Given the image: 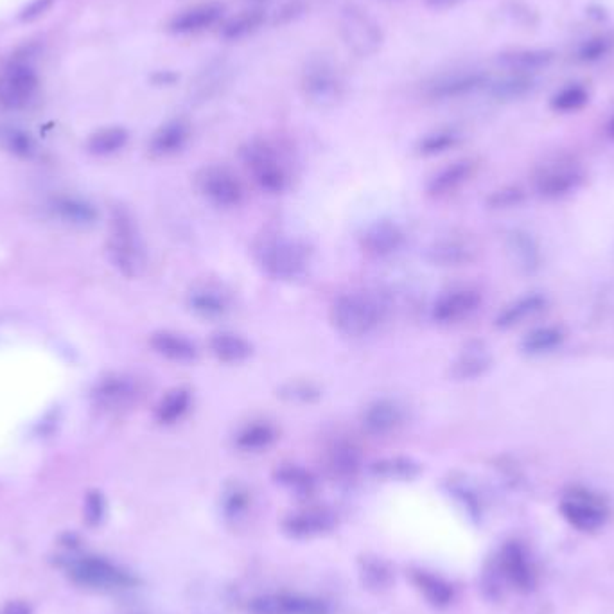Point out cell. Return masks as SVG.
<instances>
[{"mask_svg":"<svg viewBox=\"0 0 614 614\" xmlns=\"http://www.w3.org/2000/svg\"><path fill=\"white\" fill-rule=\"evenodd\" d=\"M254 259L273 281H299L311 266V248L295 237L266 234L254 245Z\"/></svg>","mask_w":614,"mask_h":614,"instance_id":"obj_1","label":"cell"},{"mask_svg":"<svg viewBox=\"0 0 614 614\" xmlns=\"http://www.w3.org/2000/svg\"><path fill=\"white\" fill-rule=\"evenodd\" d=\"M108 254L115 268L128 279H137L146 272L148 255L141 230L132 212L124 207H115L112 211Z\"/></svg>","mask_w":614,"mask_h":614,"instance_id":"obj_2","label":"cell"},{"mask_svg":"<svg viewBox=\"0 0 614 614\" xmlns=\"http://www.w3.org/2000/svg\"><path fill=\"white\" fill-rule=\"evenodd\" d=\"M329 316L338 333L349 338H361L374 333L383 324L386 307L372 293L349 291L334 300Z\"/></svg>","mask_w":614,"mask_h":614,"instance_id":"obj_3","label":"cell"},{"mask_svg":"<svg viewBox=\"0 0 614 614\" xmlns=\"http://www.w3.org/2000/svg\"><path fill=\"white\" fill-rule=\"evenodd\" d=\"M241 160L263 193L282 194L290 189V169L270 142L259 139L246 142L241 148Z\"/></svg>","mask_w":614,"mask_h":614,"instance_id":"obj_4","label":"cell"},{"mask_svg":"<svg viewBox=\"0 0 614 614\" xmlns=\"http://www.w3.org/2000/svg\"><path fill=\"white\" fill-rule=\"evenodd\" d=\"M338 33L345 47L358 58H372L383 45V31L369 11L349 4L338 18Z\"/></svg>","mask_w":614,"mask_h":614,"instance_id":"obj_5","label":"cell"},{"mask_svg":"<svg viewBox=\"0 0 614 614\" xmlns=\"http://www.w3.org/2000/svg\"><path fill=\"white\" fill-rule=\"evenodd\" d=\"M561 514L580 532H597L606 525L609 505L602 494L575 485L562 496Z\"/></svg>","mask_w":614,"mask_h":614,"instance_id":"obj_6","label":"cell"},{"mask_svg":"<svg viewBox=\"0 0 614 614\" xmlns=\"http://www.w3.org/2000/svg\"><path fill=\"white\" fill-rule=\"evenodd\" d=\"M67 571L69 577L83 588L126 589L135 584V579L128 571L96 555L72 557L67 562Z\"/></svg>","mask_w":614,"mask_h":614,"instance_id":"obj_7","label":"cell"},{"mask_svg":"<svg viewBox=\"0 0 614 614\" xmlns=\"http://www.w3.org/2000/svg\"><path fill=\"white\" fill-rule=\"evenodd\" d=\"M196 191L218 209H234L245 200V189L229 167L205 166L194 176Z\"/></svg>","mask_w":614,"mask_h":614,"instance_id":"obj_8","label":"cell"},{"mask_svg":"<svg viewBox=\"0 0 614 614\" xmlns=\"http://www.w3.org/2000/svg\"><path fill=\"white\" fill-rule=\"evenodd\" d=\"M302 92L307 103L327 110L342 101L345 96V85L338 72L325 62H313L307 67L302 78Z\"/></svg>","mask_w":614,"mask_h":614,"instance_id":"obj_9","label":"cell"},{"mask_svg":"<svg viewBox=\"0 0 614 614\" xmlns=\"http://www.w3.org/2000/svg\"><path fill=\"white\" fill-rule=\"evenodd\" d=\"M586 182L584 169L575 162H555L536 176V191L544 200H562L577 193Z\"/></svg>","mask_w":614,"mask_h":614,"instance_id":"obj_10","label":"cell"},{"mask_svg":"<svg viewBox=\"0 0 614 614\" xmlns=\"http://www.w3.org/2000/svg\"><path fill=\"white\" fill-rule=\"evenodd\" d=\"M406 406L397 399L381 397L372 403L361 413V428L372 437H386L395 431L401 430L406 424Z\"/></svg>","mask_w":614,"mask_h":614,"instance_id":"obj_11","label":"cell"},{"mask_svg":"<svg viewBox=\"0 0 614 614\" xmlns=\"http://www.w3.org/2000/svg\"><path fill=\"white\" fill-rule=\"evenodd\" d=\"M482 293L474 288H457L442 293L431 307V318L440 325L464 322L482 306Z\"/></svg>","mask_w":614,"mask_h":614,"instance_id":"obj_12","label":"cell"},{"mask_svg":"<svg viewBox=\"0 0 614 614\" xmlns=\"http://www.w3.org/2000/svg\"><path fill=\"white\" fill-rule=\"evenodd\" d=\"M38 88L35 72L22 65L0 72V108L20 110L33 101Z\"/></svg>","mask_w":614,"mask_h":614,"instance_id":"obj_13","label":"cell"},{"mask_svg":"<svg viewBox=\"0 0 614 614\" xmlns=\"http://www.w3.org/2000/svg\"><path fill=\"white\" fill-rule=\"evenodd\" d=\"M480 248L474 243L473 239L462 236H444L435 239L428 250L426 259L433 266L440 268H460L469 266L478 259Z\"/></svg>","mask_w":614,"mask_h":614,"instance_id":"obj_14","label":"cell"},{"mask_svg":"<svg viewBox=\"0 0 614 614\" xmlns=\"http://www.w3.org/2000/svg\"><path fill=\"white\" fill-rule=\"evenodd\" d=\"M406 243V232L395 221L372 223L360 239L361 250L372 259H388L397 254Z\"/></svg>","mask_w":614,"mask_h":614,"instance_id":"obj_15","label":"cell"},{"mask_svg":"<svg viewBox=\"0 0 614 614\" xmlns=\"http://www.w3.org/2000/svg\"><path fill=\"white\" fill-rule=\"evenodd\" d=\"M139 394L141 390L135 379L114 374L97 383L94 401L105 412H123L137 403Z\"/></svg>","mask_w":614,"mask_h":614,"instance_id":"obj_16","label":"cell"},{"mask_svg":"<svg viewBox=\"0 0 614 614\" xmlns=\"http://www.w3.org/2000/svg\"><path fill=\"white\" fill-rule=\"evenodd\" d=\"M223 6L220 2H200L182 9L169 20L167 31L173 35H200L220 22Z\"/></svg>","mask_w":614,"mask_h":614,"instance_id":"obj_17","label":"cell"},{"mask_svg":"<svg viewBox=\"0 0 614 614\" xmlns=\"http://www.w3.org/2000/svg\"><path fill=\"white\" fill-rule=\"evenodd\" d=\"M476 171H478V162L474 158L455 160L431 176L430 182L426 185V193L437 200L448 198L451 194L458 193L465 184H469Z\"/></svg>","mask_w":614,"mask_h":614,"instance_id":"obj_18","label":"cell"},{"mask_svg":"<svg viewBox=\"0 0 614 614\" xmlns=\"http://www.w3.org/2000/svg\"><path fill=\"white\" fill-rule=\"evenodd\" d=\"M187 307L203 320H221L232 311V300L225 291L212 284H198L187 293Z\"/></svg>","mask_w":614,"mask_h":614,"instance_id":"obj_19","label":"cell"},{"mask_svg":"<svg viewBox=\"0 0 614 614\" xmlns=\"http://www.w3.org/2000/svg\"><path fill=\"white\" fill-rule=\"evenodd\" d=\"M492 354L483 342L465 343L457 358L449 367V374L455 381H476L492 369Z\"/></svg>","mask_w":614,"mask_h":614,"instance_id":"obj_20","label":"cell"},{"mask_svg":"<svg viewBox=\"0 0 614 614\" xmlns=\"http://www.w3.org/2000/svg\"><path fill=\"white\" fill-rule=\"evenodd\" d=\"M500 570L503 577L519 591H530L536 586V570L527 550L519 543H509L501 550Z\"/></svg>","mask_w":614,"mask_h":614,"instance_id":"obj_21","label":"cell"},{"mask_svg":"<svg viewBox=\"0 0 614 614\" xmlns=\"http://www.w3.org/2000/svg\"><path fill=\"white\" fill-rule=\"evenodd\" d=\"M546 307H548V299L541 293L521 295L518 299L509 302L507 306L501 307L500 313L494 318V327L500 331H509L541 315Z\"/></svg>","mask_w":614,"mask_h":614,"instance_id":"obj_22","label":"cell"},{"mask_svg":"<svg viewBox=\"0 0 614 614\" xmlns=\"http://www.w3.org/2000/svg\"><path fill=\"white\" fill-rule=\"evenodd\" d=\"M150 345L158 356L164 360L180 363V365H191L200 358V351L196 343L187 338L185 334L176 331H157L150 336Z\"/></svg>","mask_w":614,"mask_h":614,"instance_id":"obj_23","label":"cell"},{"mask_svg":"<svg viewBox=\"0 0 614 614\" xmlns=\"http://www.w3.org/2000/svg\"><path fill=\"white\" fill-rule=\"evenodd\" d=\"M507 250L514 264L523 273H537L543 266V250L534 234L528 230L516 229L507 236Z\"/></svg>","mask_w":614,"mask_h":614,"instance_id":"obj_24","label":"cell"},{"mask_svg":"<svg viewBox=\"0 0 614 614\" xmlns=\"http://www.w3.org/2000/svg\"><path fill=\"white\" fill-rule=\"evenodd\" d=\"M255 614H329V607L322 600L281 595V597L257 598L252 604Z\"/></svg>","mask_w":614,"mask_h":614,"instance_id":"obj_25","label":"cell"},{"mask_svg":"<svg viewBox=\"0 0 614 614\" xmlns=\"http://www.w3.org/2000/svg\"><path fill=\"white\" fill-rule=\"evenodd\" d=\"M485 83H487V78L482 72H453V74H446L442 78L435 79L428 88V96L437 101L457 99V97L467 96L474 90L482 88Z\"/></svg>","mask_w":614,"mask_h":614,"instance_id":"obj_26","label":"cell"},{"mask_svg":"<svg viewBox=\"0 0 614 614\" xmlns=\"http://www.w3.org/2000/svg\"><path fill=\"white\" fill-rule=\"evenodd\" d=\"M189 139H191V124L184 119L169 121L153 133L150 153L157 158L175 157L189 144Z\"/></svg>","mask_w":614,"mask_h":614,"instance_id":"obj_27","label":"cell"},{"mask_svg":"<svg viewBox=\"0 0 614 614\" xmlns=\"http://www.w3.org/2000/svg\"><path fill=\"white\" fill-rule=\"evenodd\" d=\"M212 356L225 365H241L254 356V345L241 334L232 331L214 333L209 340Z\"/></svg>","mask_w":614,"mask_h":614,"instance_id":"obj_28","label":"cell"},{"mask_svg":"<svg viewBox=\"0 0 614 614\" xmlns=\"http://www.w3.org/2000/svg\"><path fill=\"white\" fill-rule=\"evenodd\" d=\"M277 440H279V430L275 424L268 421H252L246 422L245 426L237 430L234 444L239 451L261 453L272 448Z\"/></svg>","mask_w":614,"mask_h":614,"instance_id":"obj_29","label":"cell"},{"mask_svg":"<svg viewBox=\"0 0 614 614\" xmlns=\"http://www.w3.org/2000/svg\"><path fill=\"white\" fill-rule=\"evenodd\" d=\"M193 392L187 386H176L162 395L155 408V421L160 426H173L182 421L193 408Z\"/></svg>","mask_w":614,"mask_h":614,"instance_id":"obj_30","label":"cell"},{"mask_svg":"<svg viewBox=\"0 0 614 614\" xmlns=\"http://www.w3.org/2000/svg\"><path fill=\"white\" fill-rule=\"evenodd\" d=\"M564 342H566V331L561 325H539L523 336L521 352L527 356H546L559 351Z\"/></svg>","mask_w":614,"mask_h":614,"instance_id":"obj_31","label":"cell"},{"mask_svg":"<svg viewBox=\"0 0 614 614\" xmlns=\"http://www.w3.org/2000/svg\"><path fill=\"white\" fill-rule=\"evenodd\" d=\"M336 519L331 512L324 509L302 510L286 519L284 528L295 537H313L331 532Z\"/></svg>","mask_w":614,"mask_h":614,"instance_id":"obj_32","label":"cell"},{"mask_svg":"<svg viewBox=\"0 0 614 614\" xmlns=\"http://www.w3.org/2000/svg\"><path fill=\"white\" fill-rule=\"evenodd\" d=\"M51 209L58 218L78 225V227H88L97 220L96 207L87 200L74 198V196H58L51 203Z\"/></svg>","mask_w":614,"mask_h":614,"instance_id":"obj_33","label":"cell"},{"mask_svg":"<svg viewBox=\"0 0 614 614\" xmlns=\"http://www.w3.org/2000/svg\"><path fill=\"white\" fill-rule=\"evenodd\" d=\"M370 473L381 480L408 482L421 474V464L408 457H388L370 465Z\"/></svg>","mask_w":614,"mask_h":614,"instance_id":"obj_34","label":"cell"},{"mask_svg":"<svg viewBox=\"0 0 614 614\" xmlns=\"http://www.w3.org/2000/svg\"><path fill=\"white\" fill-rule=\"evenodd\" d=\"M327 465L338 476H354L360 471V449L349 440H336L327 449Z\"/></svg>","mask_w":614,"mask_h":614,"instance_id":"obj_35","label":"cell"},{"mask_svg":"<svg viewBox=\"0 0 614 614\" xmlns=\"http://www.w3.org/2000/svg\"><path fill=\"white\" fill-rule=\"evenodd\" d=\"M322 395V386L309 379H291L277 388V397L290 404H315Z\"/></svg>","mask_w":614,"mask_h":614,"instance_id":"obj_36","label":"cell"},{"mask_svg":"<svg viewBox=\"0 0 614 614\" xmlns=\"http://www.w3.org/2000/svg\"><path fill=\"white\" fill-rule=\"evenodd\" d=\"M275 480L281 483L282 487L290 489L295 494L307 496L315 492L316 478L304 467L297 464H284L275 469Z\"/></svg>","mask_w":614,"mask_h":614,"instance_id":"obj_37","label":"cell"},{"mask_svg":"<svg viewBox=\"0 0 614 614\" xmlns=\"http://www.w3.org/2000/svg\"><path fill=\"white\" fill-rule=\"evenodd\" d=\"M128 139H130V135L124 128H119V126L105 128V130L94 133L88 139V151L92 155L108 157V155H114L117 151L123 150L124 146L128 144Z\"/></svg>","mask_w":614,"mask_h":614,"instance_id":"obj_38","label":"cell"},{"mask_svg":"<svg viewBox=\"0 0 614 614\" xmlns=\"http://www.w3.org/2000/svg\"><path fill=\"white\" fill-rule=\"evenodd\" d=\"M263 22V11H259V9L243 11L237 17L232 18L230 22H227V26L223 27V38L229 40V42L243 40L263 26Z\"/></svg>","mask_w":614,"mask_h":614,"instance_id":"obj_39","label":"cell"},{"mask_svg":"<svg viewBox=\"0 0 614 614\" xmlns=\"http://www.w3.org/2000/svg\"><path fill=\"white\" fill-rule=\"evenodd\" d=\"M552 62V54L544 51H521V53L505 54L503 63L509 67L510 71L516 74L539 71L543 67H548Z\"/></svg>","mask_w":614,"mask_h":614,"instance_id":"obj_40","label":"cell"},{"mask_svg":"<svg viewBox=\"0 0 614 614\" xmlns=\"http://www.w3.org/2000/svg\"><path fill=\"white\" fill-rule=\"evenodd\" d=\"M460 142V135L455 130H439V132L428 133L417 142V155L421 157H435L442 155L446 151L453 150Z\"/></svg>","mask_w":614,"mask_h":614,"instance_id":"obj_41","label":"cell"},{"mask_svg":"<svg viewBox=\"0 0 614 614\" xmlns=\"http://www.w3.org/2000/svg\"><path fill=\"white\" fill-rule=\"evenodd\" d=\"M415 582L433 606H448L449 602L453 600V589L448 582H444L440 577L421 571V573L415 575Z\"/></svg>","mask_w":614,"mask_h":614,"instance_id":"obj_42","label":"cell"},{"mask_svg":"<svg viewBox=\"0 0 614 614\" xmlns=\"http://www.w3.org/2000/svg\"><path fill=\"white\" fill-rule=\"evenodd\" d=\"M588 90L580 85L562 88L561 92L552 99V108L557 112H577L582 106L588 103Z\"/></svg>","mask_w":614,"mask_h":614,"instance_id":"obj_43","label":"cell"},{"mask_svg":"<svg viewBox=\"0 0 614 614\" xmlns=\"http://www.w3.org/2000/svg\"><path fill=\"white\" fill-rule=\"evenodd\" d=\"M532 88V79L525 74H514L492 85V96L498 99H518Z\"/></svg>","mask_w":614,"mask_h":614,"instance_id":"obj_44","label":"cell"},{"mask_svg":"<svg viewBox=\"0 0 614 614\" xmlns=\"http://www.w3.org/2000/svg\"><path fill=\"white\" fill-rule=\"evenodd\" d=\"M523 202H525V191L521 187L505 185V187H501L498 191H492L489 194L487 207L494 209V211H505V209L518 207Z\"/></svg>","mask_w":614,"mask_h":614,"instance_id":"obj_45","label":"cell"},{"mask_svg":"<svg viewBox=\"0 0 614 614\" xmlns=\"http://www.w3.org/2000/svg\"><path fill=\"white\" fill-rule=\"evenodd\" d=\"M363 580L369 584L370 588H386L390 584V571L381 561L363 562Z\"/></svg>","mask_w":614,"mask_h":614,"instance_id":"obj_46","label":"cell"},{"mask_svg":"<svg viewBox=\"0 0 614 614\" xmlns=\"http://www.w3.org/2000/svg\"><path fill=\"white\" fill-rule=\"evenodd\" d=\"M106 503L101 492H88L87 501H85V516L90 525H99L105 518Z\"/></svg>","mask_w":614,"mask_h":614,"instance_id":"obj_47","label":"cell"},{"mask_svg":"<svg viewBox=\"0 0 614 614\" xmlns=\"http://www.w3.org/2000/svg\"><path fill=\"white\" fill-rule=\"evenodd\" d=\"M9 150L17 153L20 157H33L35 155V144L27 137L26 133H9Z\"/></svg>","mask_w":614,"mask_h":614,"instance_id":"obj_48","label":"cell"},{"mask_svg":"<svg viewBox=\"0 0 614 614\" xmlns=\"http://www.w3.org/2000/svg\"><path fill=\"white\" fill-rule=\"evenodd\" d=\"M246 505H248V496H246V492L243 489H239V487H234L232 491L227 494V498H225V509L232 516H236L239 512H243L246 509Z\"/></svg>","mask_w":614,"mask_h":614,"instance_id":"obj_49","label":"cell"},{"mask_svg":"<svg viewBox=\"0 0 614 614\" xmlns=\"http://www.w3.org/2000/svg\"><path fill=\"white\" fill-rule=\"evenodd\" d=\"M607 49H609L607 38H598V40H593V42H589V44L584 47L582 58H584V60H593V58H598V56L606 54Z\"/></svg>","mask_w":614,"mask_h":614,"instance_id":"obj_50","label":"cell"},{"mask_svg":"<svg viewBox=\"0 0 614 614\" xmlns=\"http://www.w3.org/2000/svg\"><path fill=\"white\" fill-rule=\"evenodd\" d=\"M0 614H33L31 613V607L24 604V602H11L8 606L4 607Z\"/></svg>","mask_w":614,"mask_h":614,"instance_id":"obj_51","label":"cell"},{"mask_svg":"<svg viewBox=\"0 0 614 614\" xmlns=\"http://www.w3.org/2000/svg\"><path fill=\"white\" fill-rule=\"evenodd\" d=\"M458 2H462V0H426V4L431 6V8H449V6H455Z\"/></svg>","mask_w":614,"mask_h":614,"instance_id":"obj_52","label":"cell"},{"mask_svg":"<svg viewBox=\"0 0 614 614\" xmlns=\"http://www.w3.org/2000/svg\"><path fill=\"white\" fill-rule=\"evenodd\" d=\"M606 132L607 135H609V137H611V139L614 141V117L611 119V121H609V124H607Z\"/></svg>","mask_w":614,"mask_h":614,"instance_id":"obj_53","label":"cell"}]
</instances>
